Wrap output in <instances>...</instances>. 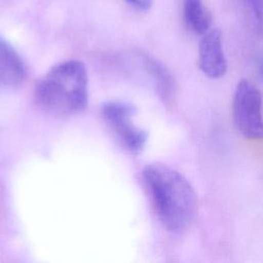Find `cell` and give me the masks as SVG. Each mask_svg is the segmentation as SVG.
Returning a JSON list of instances; mask_svg holds the SVG:
<instances>
[{
    "instance_id": "cell-4",
    "label": "cell",
    "mask_w": 263,
    "mask_h": 263,
    "mask_svg": "<svg viewBox=\"0 0 263 263\" xmlns=\"http://www.w3.org/2000/svg\"><path fill=\"white\" fill-rule=\"evenodd\" d=\"M102 115L107 125L127 150L138 153L147 141V134L135 125L134 109L121 102H109L102 107Z\"/></svg>"
},
{
    "instance_id": "cell-10",
    "label": "cell",
    "mask_w": 263,
    "mask_h": 263,
    "mask_svg": "<svg viewBox=\"0 0 263 263\" xmlns=\"http://www.w3.org/2000/svg\"><path fill=\"white\" fill-rule=\"evenodd\" d=\"M125 1L134 5L135 7H138L143 10L149 9L152 5V0H125Z\"/></svg>"
},
{
    "instance_id": "cell-11",
    "label": "cell",
    "mask_w": 263,
    "mask_h": 263,
    "mask_svg": "<svg viewBox=\"0 0 263 263\" xmlns=\"http://www.w3.org/2000/svg\"><path fill=\"white\" fill-rule=\"evenodd\" d=\"M258 75L261 79H263V57L261 58L259 65H258Z\"/></svg>"
},
{
    "instance_id": "cell-1",
    "label": "cell",
    "mask_w": 263,
    "mask_h": 263,
    "mask_svg": "<svg viewBox=\"0 0 263 263\" xmlns=\"http://www.w3.org/2000/svg\"><path fill=\"white\" fill-rule=\"evenodd\" d=\"M143 178L161 224L171 231L188 227L197 212V195L190 182L163 163L147 165Z\"/></svg>"
},
{
    "instance_id": "cell-3",
    "label": "cell",
    "mask_w": 263,
    "mask_h": 263,
    "mask_svg": "<svg viewBox=\"0 0 263 263\" xmlns=\"http://www.w3.org/2000/svg\"><path fill=\"white\" fill-rule=\"evenodd\" d=\"M232 119L238 133L246 139H263V98L250 80L240 79L232 101Z\"/></svg>"
},
{
    "instance_id": "cell-8",
    "label": "cell",
    "mask_w": 263,
    "mask_h": 263,
    "mask_svg": "<svg viewBox=\"0 0 263 263\" xmlns=\"http://www.w3.org/2000/svg\"><path fill=\"white\" fill-rule=\"evenodd\" d=\"M147 66L160 97L165 102H171L175 96V81L171 73L163 65L154 60H148Z\"/></svg>"
},
{
    "instance_id": "cell-6",
    "label": "cell",
    "mask_w": 263,
    "mask_h": 263,
    "mask_svg": "<svg viewBox=\"0 0 263 263\" xmlns=\"http://www.w3.org/2000/svg\"><path fill=\"white\" fill-rule=\"evenodd\" d=\"M25 65L15 49L0 37V88H15L25 79Z\"/></svg>"
},
{
    "instance_id": "cell-7",
    "label": "cell",
    "mask_w": 263,
    "mask_h": 263,
    "mask_svg": "<svg viewBox=\"0 0 263 263\" xmlns=\"http://www.w3.org/2000/svg\"><path fill=\"white\" fill-rule=\"evenodd\" d=\"M184 20L187 26L195 33L203 35L210 31L212 16L203 7L201 0H183Z\"/></svg>"
},
{
    "instance_id": "cell-9",
    "label": "cell",
    "mask_w": 263,
    "mask_h": 263,
    "mask_svg": "<svg viewBox=\"0 0 263 263\" xmlns=\"http://www.w3.org/2000/svg\"><path fill=\"white\" fill-rule=\"evenodd\" d=\"M254 18L256 21V25H257V30L258 32L263 35V0H247Z\"/></svg>"
},
{
    "instance_id": "cell-5",
    "label": "cell",
    "mask_w": 263,
    "mask_h": 263,
    "mask_svg": "<svg viewBox=\"0 0 263 263\" xmlns=\"http://www.w3.org/2000/svg\"><path fill=\"white\" fill-rule=\"evenodd\" d=\"M198 67L212 79H218L227 71V61L222 45V35L218 29L203 34L198 47Z\"/></svg>"
},
{
    "instance_id": "cell-2",
    "label": "cell",
    "mask_w": 263,
    "mask_h": 263,
    "mask_svg": "<svg viewBox=\"0 0 263 263\" xmlns=\"http://www.w3.org/2000/svg\"><path fill=\"white\" fill-rule=\"evenodd\" d=\"M37 105L57 115H70L82 111L87 105L88 79L84 65L76 60L52 67L34 89Z\"/></svg>"
}]
</instances>
